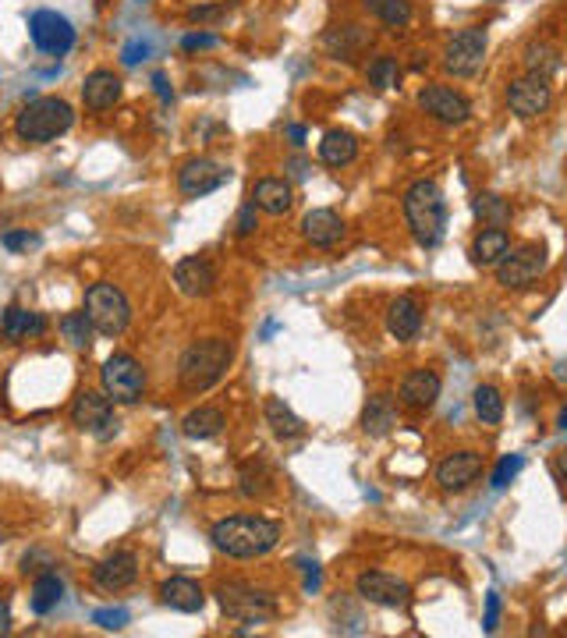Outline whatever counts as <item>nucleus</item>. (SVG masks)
Wrapping results in <instances>:
<instances>
[{"instance_id":"a211bd4d","label":"nucleus","mask_w":567,"mask_h":638,"mask_svg":"<svg viewBox=\"0 0 567 638\" xmlns=\"http://www.w3.org/2000/svg\"><path fill=\"white\" fill-rule=\"evenodd\" d=\"M174 284L185 298H210L217 291V270H213L210 259L185 256L174 266Z\"/></svg>"},{"instance_id":"6ab92c4d","label":"nucleus","mask_w":567,"mask_h":638,"mask_svg":"<svg viewBox=\"0 0 567 638\" xmlns=\"http://www.w3.org/2000/svg\"><path fill=\"white\" fill-rule=\"evenodd\" d=\"M139 578V557L132 550H117L110 557H103L93 568V582L100 585L103 592H121Z\"/></svg>"},{"instance_id":"c9c22d12","label":"nucleus","mask_w":567,"mask_h":638,"mask_svg":"<svg viewBox=\"0 0 567 638\" xmlns=\"http://www.w3.org/2000/svg\"><path fill=\"white\" fill-rule=\"evenodd\" d=\"M61 334H64V341L71 344V348H78V351H89V344H93V323H89V316H86V309L82 312H68V316L61 319Z\"/></svg>"},{"instance_id":"e433bc0d","label":"nucleus","mask_w":567,"mask_h":638,"mask_svg":"<svg viewBox=\"0 0 567 638\" xmlns=\"http://www.w3.org/2000/svg\"><path fill=\"white\" fill-rule=\"evenodd\" d=\"M366 78H369V86L380 89V93L383 89H394L397 82H401V64H397L394 54H380L373 64H369Z\"/></svg>"},{"instance_id":"8fccbe9b","label":"nucleus","mask_w":567,"mask_h":638,"mask_svg":"<svg viewBox=\"0 0 567 638\" xmlns=\"http://www.w3.org/2000/svg\"><path fill=\"white\" fill-rule=\"evenodd\" d=\"M11 631V607L8 600H0V635H8Z\"/></svg>"},{"instance_id":"7ed1b4c3","label":"nucleus","mask_w":567,"mask_h":638,"mask_svg":"<svg viewBox=\"0 0 567 638\" xmlns=\"http://www.w3.org/2000/svg\"><path fill=\"white\" fill-rule=\"evenodd\" d=\"M231 358H234V348L224 337L195 341L178 362L181 390H185V394H206L210 387H217V383L224 380L227 366H231Z\"/></svg>"},{"instance_id":"9d476101","label":"nucleus","mask_w":567,"mask_h":638,"mask_svg":"<svg viewBox=\"0 0 567 638\" xmlns=\"http://www.w3.org/2000/svg\"><path fill=\"white\" fill-rule=\"evenodd\" d=\"M71 422L96 440H110L121 426L114 415V401L100 390H78L75 401H71Z\"/></svg>"},{"instance_id":"b1692460","label":"nucleus","mask_w":567,"mask_h":638,"mask_svg":"<svg viewBox=\"0 0 567 638\" xmlns=\"http://www.w3.org/2000/svg\"><path fill=\"white\" fill-rule=\"evenodd\" d=\"M0 334L8 341H29V337H43L47 334V316L43 312L22 309V305H8L4 316H0Z\"/></svg>"},{"instance_id":"6e6552de","label":"nucleus","mask_w":567,"mask_h":638,"mask_svg":"<svg viewBox=\"0 0 567 638\" xmlns=\"http://www.w3.org/2000/svg\"><path fill=\"white\" fill-rule=\"evenodd\" d=\"M493 270H497L500 288H507V291L529 288V284H536L546 273V245H539V242L511 245L507 256L500 259Z\"/></svg>"},{"instance_id":"a878e982","label":"nucleus","mask_w":567,"mask_h":638,"mask_svg":"<svg viewBox=\"0 0 567 638\" xmlns=\"http://www.w3.org/2000/svg\"><path fill=\"white\" fill-rule=\"evenodd\" d=\"M507 249H511V234L504 231V227H482L479 234L472 238V263L475 266H497L500 259L507 256Z\"/></svg>"},{"instance_id":"c85d7f7f","label":"nucleus","mask_w":567,"mask_h":638,"mask_svg":"<svg viewBox=\"0 0 567 638\" xmlns=\"http://www.w3.org/2000/svg\"><path fill=\"white\" fill-rule=\"evenodd\" d=\"M64 596V582L57 578V571H43V575L32 582V596H29V607L36 617H47L50 610H57Z\"/></svg>"},{"instance_id":"f257e3e1","label":"nucleus","mask_w":567,"mask_h":638,"mask_svg":"<svg viewBox=\"0 0 567 638\" xmlns=\"http://www.w3.org/2000/svg\"><path fill=\"white\" fill-rule=\"evenodd\" d=\"M210 539L224 557L234 561H256L280 543V525L263 514H231L210 529Z\"/></svg>"},{"instance_id":"5701e85b","label":"nucleus","mask_w":567,"mask_h":638,"mask_svg":"<svg viewBox=\"0 0 567 638\" xmlns=\"http://www.w3.org/2000/svg\"><path fill=\"white\" fill-rule=\"evenodd\" d=\"M387 330L397 341H415L422 330V305L415 295H401L387 309Z\"/></svg>"},{"instance_id":"1a4fd4ad","label":"nucleus","mask_w":567,"mask_h":638,"mask_svg":"<svg viewBox=\"0 0 567 638\" xmlns=\"http://www.w3.org/2000/svg\"><path fill=\"white\" fill-rule=\"evenodd\" d=\"M486 29H479V25H468V29L454 32L451 39H447V47H443V68H447V75L454 78H472L482 71V64H486Z\"/></svg>"},{"instance_id":"6e6d98bb","label":"nucleus","mask_w":567,"mask_h":638,"mask_svg":"<svg viewBox=\"0 0 567 638\" xmlns=\"http://www.w3.org/2000/svg\"><path fill=\"white\" fill-rule=\"evenodd\" d=\"M4 536H8V529H0V543H8V539H4Z\"/></svg>"},{"instance_id":"dca6fc26","label":"nucleus","mask_w":567,"mask_h":638,"mask_svg":"<svg viewBox=\"0 0 567 638\" xmlns=\"http://www.w3.org/2000/svg\"><path fill=\"white\" fill-rule=\"evenodd\" d=\"M482 475V454L475 451H454L436 465V483L443 493H461Z\"/></svg>"},{"instance_id":"a19ab883","label":"nucleus","mask_w":567,"mask_h":638,"mask_svg":"<svg viewBox=\"0 0 567 638\" xmlns=\"http://www.w3.org/2000/svg\"><path fill=\"white\" fill-rule=\"evenodd\" d=\"M0 245H4L8 252L36 249V245H39V234H32V231H8L4 238H0Z\"/></svg>"},{"instance_id":"20e7f679","label":"nucleus","mask_w":567,"mask_h":638,"mask_svg":"<svg viewBox=\"0 0 567 638\" xmlns=\"http://www.w3.org/2000/svg\"><path fill=\"white\" fill-rule=\"evenodd\" d=\"M71 125H75V110L61 96H36L15 117L18 139L29 142V146H47V142L61 139Z\"/></svg>"},{"instance_id":"412c9836","label":"nucleus","mask_w":567,"mask_h":638,"mask_svg":"<svg viewBox=\"0 0 567 638\" xmlns=\"http://www.w3.org/2000/svg\"><path fill=\"white\" fill-rule=\"evenodd\" d=\"M121 78L114 75V71L107 68H96L86 75V82H82V103H86L93 114H100V110H110L117 100H121Z\"/></svg>"},{"instance_id":"7c9ffc66","label":"nucleus","mask_w":567,"mask_h":638,"mask_svg":"<svg viewBox=\"0 0 567 638\" xmlns=\"http://www.w3.org/2000/svg\"><path fill=\"white\" fill-rule=\"evenodd\" d=\"M472 213H475V220H482L486 227H504V224H511V217H514L511 203H507L504 195H497V192H479V195H475Z\"/></svg>"},{"instance_id":"393cba45","label":"nucleus","mask_w":567,"mask_h":638,"mask_svg":"<svg viewBox=\"0 0 567 638\" xmlns=\"http://www.w3.org/2000/svg\"><path fill=\"white\" fill-rule=\"evenodd\" d=\"M252 203L263 213H270V217H284L295 206V192H291V185L284 178H263L252 188Z\"/></svg>"},{"instance_id":"49530a36","label":"nucleus","mask_w":567,"mask_h":638,"mask_svg":"<svg viewBox=\"0 0 567 638\" xmlns=\"http://www.w3.org/2000/svg\"><path fill=\"white\" fill-rule=\"evenodd\" d=\"M224 15H227L224 4H220V8H192V11H188V18H192V22H213V18H224Z\"/></svg>"},{"instance_id":"aec40b11","label":"nucleus","mask_w":567,"mask_h":638,"mask_svg":"<svg viewBox=\"0 0 567 638\" xmlns=\"http://www.w3.org/2000/svg\"><path fill=\"white\" fill-rule=\"evenodd\" d=\"M344 234H348V227H344V220L337 217L334 210H312V213H305L302 238L309 245H316V249H334L337 242H344Z\"/></svg>"},{"instance_id":"ddd939ff","label":"nucleus","mask_w":567,"mask_h":638,"mask_svg":"<svg viewBox=\"0 0 567 638\" xmlns=\"http://www.w3.org/2000/svg\"><path fill=\"white\" fill-rule=\"evenodd\" d=\"M419 107L426 110L433 121H440V125H465L468 117H472L468 96L451 86H440V82L419 89Z\"/></svg>"},{"instance_id":"f3484780","label":"nucleus","mask_w":567,"mask_h":638,"mask_svg":"<svg viewBox=\"0 0 567 638\" xmlns=\"http://www.w3.org/2000/svg\"><path fill=\"white\" fill-rule=\"evenodd\" d=\"M440 390H443V380L436 369H412V373L401 380V387H397V397H401V405L408 408V412H429V408L440 401Z\"/></svg>"},{"instance_id":"09e8293b","label":"nucleus","mask_w":567,"mask_h":638,"mask_svg":"<svg viewBox=\"0 0 567 638\" xmlns=\"http://www.w3.org/2000/svg\"><path fill=\"white\" fill-rule=\"evenodd\" d=\"M302 568H305V592H316L319 589V568H316V561L302 564Z\"/></svg>"},{"instance_id":"4468645a","label":"nucleus","mask_w":567,"mask_h":638,"mask_svg":"<svg viewBox=\"0 0 567 638\" xmlns=\"http://www.w3.org/2000/svg\"><path fill=\"white\" fill-rule=\"evenodd\" d=\"M231 181V171L210 156H195V160H185L178 171V188L185 199H202V195L217 192Z\"/></svg>"},{"instance_id":"3c124183","label":"nucleus","mask_w":567,"mask_h":638,"mask_svg":"<svg viewBox=\"0 0 567 638\" xmlns=\"http://www.w3.org/2000/svg\"><path fill=\"white\" fill-rule=\"evenodd\" d=\"M288 139L295 142V146H305V128L302 125H288Z\"/></svg>"},{"instance_id":"de8ad7c7","label":"nucleus","mask_w":567,"mask_h":638,"mask_svg":"<svg viewBox=\"0 0 567 638\" xmlns=\"http://www.w3.org/2000/svg\"><path fill=\"white\" fill-rule=\"evenodd\" d=\"M153 86H156V96H160V100H164V103H171V100H174V89H171V82H167L164 71H156V75H153Z\"/></svg>"},{"instance_id":"c756f323","label":"nucleus","mask_w":567,"mask_h":638,"mask_svg":"<svg viewBox=\"0 0 567 638\" xmlns=\"http://www.w3.org/2000/svg\"><path fill=\"white\" fill-rule=\"evenodd\" d=\"M394 422H397V412H394L390 394L369 397L366 412H362V429H366L369 436H387L390 429H394Z\"/></svg>"},{"instance_id":"423d86ee","label":"nucleus","mask_w":567,"mask_h":638,"mask_svg":"<svg viewBox=\"0 0 567 638\" xmlns=\"http://www.w3.org/2000/svg\"><path fill=\"white\" fill-rule=\"evenodd\" d=\"M217 603L231 621L241 624H266L277 617V600L249 582H224L217 589Z\"/></svg>"},{"instance_id":"f704fd0d","label":"nucleus","mask_w":567,"mask_h":638,"mask_svg":"<svg viewBox=\"0 0 567 638\" xmlns=\"http://www.w3.org/2000/svg\"><path fill=\"white\" fill-rule=\"evenodd\" d=\"M369 15H376L390 29H401V25L412 22V4L408 0H362Z\"/></svg>"},{"instance_id":"5fc2aeb1","label":"nucleus","mask_w":567,"mask_h":638,"mask_svg":"<svg viewBox=\"0 0 567 638\" xmlns=\"http://www.w3.org/2000/svg\"><path fill=\"white\" fill-rule=\"evenodd\" d=\"M557 426H560V429H564V433H567V405L560 408V419H557Z\"/></svg>"},{"instance_id":"58836bf2","label":"nucleus","mask_w":567,"mask_h":638,"mask_svg":"<svg viewBox=\"0 0 567 638\" xmlns=\"http://www.w3.org/2000/svg\"><path fill=\"white\" fill-rule=\"evenodd\" d=\"M521 465H525V458H521V454H504V458L497 461V468H493V475H490L493 490H504V486H511V479L521 472Z\"/></svg>"},{"instance_id":"4c0bfd02","label":"nucleus","mask_w":567,"mask_h":638,"mask_svg":"<svg viewBox=\"0 0 567 638\" xmlns=\"http://www.w3.org/2000/svg\"><path fill=\"white\" fill-rule=\"evenodd\" d=\"M327 43H330V50H334V54H341L344 61H351V57L358 54V47H366V43H369V36L358 29V25H344L341 32H330Z\"/></svg>"},{"instance_id":"9b49d317","label":"nucleus","mask_w":567,"mask_h":638,"mask_svg":"<svg viewBox=\"0 0 567 638\" xmlns=\"http://www.w3.org/2000/svg\"><path fill=\"white\" fill-rule=\"evenodd\" d=\"M29 39H32V47L43 50V54L64 57L75 47V25H71V18L61 15V11L39 8L29 15Z\"/></svg>"},{"instance_id":"f03ea898","label":"nucleus","mask_w":567,"mask_h":638,"mask_svg":"<svg viewBox=\"0 0 567 638\" xmlns=\"http://www.w3.org/2000/svg\"><path fill=\"white\" fill-rule=\"evenodd\" d=\"M404 220H408V231L422 249H436L447 234V199H443L440 185L429 178H419L415 185H408L401 199Z\"/></svg>"},{"instance_id":"a18cd8bd","label":"nucleus","mask_w":567,"mask_h":638,"mask_svg":"<svg viewBox=\"0 0 567 638\" xmlns=\"http://www.w3.org/2000/svg\"><path fill=\"white\" fill-rule=\"evenodd\" d=\"M146 54H149L146 39H132V43L125 47V54H121V61H125V64H139V61H146Z\"/></svg>"},{"instance_id":"c03bdc74","label":"nucleus","mask_w":567,"mask_h":638,"mask_svg":"<svg viewBox=\"0 0 567 638\" xmlns=\"http://www.w3.org/2000/svg\"><path fill=\"white\" fill-rule=\"evenodd\" d=\"M181 47L192 54V50H210V47H217V36L213 32H192V36H185L181 39Z\"/></svg>"},{"instance_id":"2eb2a0df","label":"nucleus","mask_w":567,"mask_h":638,"mask_svg":"<svg viewBox=\"0 0 567 638\" xmlns=\"http://www.w3.org/2000/svg\"><path fill=\"white\" fill-rule=\"evenodd\" d=\"M550 103H553V89L546 78H536V75L511 78V86H507V107H511V114H518L521 121H532V117L546 114Z\"/></svg>"},{"instance_id":"bb28decb","label":"nucleus","mask_w":567,"mask_h":638,"mask_svg":"<svg viewBox=\"0 0 567 638\" xmlns=\"http://www.w3.org/2000/svg\"><path fill=\"white\" fill-rule=\"evenodd\" d=\"M358 156V139L348 128H330L323 139H319V160L327 167H348Z\"/></svg>"},{"instance_id":"864d4df0","label":"nucleus","mask_w":567,"mask_h":638,"mask_svg":"<svg viewBox=\"0 0 567 638\" xmlns=\"http://www.w3.org/2000/svg\"><path fill=\"white\" fill-rule=\"evenodd\" d=\"M557 472H560V479H564V483H567V451L557 458Z\"/></svg>"},{"instance_id":"2f4dec72","label":"nucleus","mask_w":567,"mask_h":638,"mask_svg":"<svg viewBox=\"0 0 567 638\" xmlns=\"http://www.w3.org/2000/svg\"><path fill=\"white\" fill-rule=\"evenodd\" d=\"M472 405L482 426H500V422H504V394H500L497 387H490V383H479V387H475Z\"/></svg>"},{"instance_id":"ea45409f","label":"nucleus","mask_w":567,"mask_h":638,"mask_svg":"<svg viewBox=\"0 0 567 638\" xmlns=\"http://www.w3.org/2000/svg\"><path fill=\"white\" fill-rule=\"evenodd\" d=\"M128 621H132V614H128L125 607H103V610H93V624H100L103 631H121Z\"/></svg>"},{"instance_id":"cd10ccee","label":"nucleus","mask_w":567,"mask_h":638,"mask_svg":"<svg viewBox=\"0 0 567 638\" xmlns=\"http://www.w3.org/2000/svg\"><path fill=\"white\" fill-rule=\"evenodd\" d=\"M224 426H227L224 412L213 405L195 408V412H188L185 419H181V433H185L188 440H213Z\"/></svg>"},{"instance_id":"603ef678","label":"nucleus","mask_w":567,"mask_h":638,"mask_svg":"<svg viewBox=\"0 0 567 638\" xmlns=\"http://www.w3.org/2000/svg\"><path fill=\"white\" fill-rule=\"evenodd\" d=\"M288 167H291V174H295V178H298V181H302V178H305V174H309V164H305V160H291V164H288Z\"/></svg>"},{"instance_id":"37998d69","label":"nucleus","mask_w":567,"mask_h":638,"mask_svg":"<svg viewBox=\"0 0 567 638\" xmlns=\"http://www.w3.org/2000/svg\"><path fill=\"white\" fill-rule=\"evenodd\" d=\"M500 624V596L486 592V617H482V631H497Z\"/></svg>"},{"instance_id":"39448f33","label":"nucleus","mask_w":567,"mask_h":638,"mask_svg":"<svg viewBox=\"0 0 567 638\" xmlns=\"http://www.w3.org/2000/svg\"><path fill=\"white\" fill-rule=\"evenodd\" d=\"M86 316L93 323L96 334L103 337H121L132 323V302L125 298V291L110 281H100L86 291Z\"/></svg>"},{"instance_id":"473e14b6","label":"nucleus","mask_w":567,"mask_h":638,"mask_svg":"<svg viewBox=\"0 0 567 638\" xmlns=\"http://www.w3.org/2000/svg\"><path fill=\"white\" fill-rule=\"evenodd\" d=\"M266 422H270L273 433L284 436V440H295V436L305 433V422L298 419V415L291 412L280 397H270V401H266Z\"/></svg>"},{"instance_id":"f8f14e48","label":"nucleus","mask_w":567,"mask_h":638,"mask_svg":"<svg viewBox=\"0 0 567 638\" xmlns=\"http://www.w3.org/2000/svg\"><path fill=\"white\" fill-rule=\"evenodd\" d=\"M355 592L373 607H387V610H404L412 603V589L408 582L397 575H387V571H362L355 582Z\"/></svg>"},{"instance_id":"72a5a7b5","label":"nucleus","mask_w":567,"mask_h":638,"mask_svg":"<svg viewBox=\"0 0 567 638\" xmlns=\"http://www.w3.org/2000/svg\"><path fill=\"white\" fill-rule=\"evenodd\" d=\"M525 71L550 82V78L560 71V50L550 47V43H532V47L525 50Z\"/></svg>"},{"instance_id":"0eeeda50","label":"nucleus","mask_w":567,"mask_h":638,"mask_svg":"<svg viewBox=\"0 0 567 638\" xmlns=\"http://www.w3.org/2000/svg\"><path fill=\"white\" fill-rule=\"evenodd\" d=\"M103 394L114 401V405H135L146 394V369L139 366V358L128 355V351H117L103 362L100 369Z\"/></svg>"},{"instance_id":"79ce46f5","label":"nucleus","mask_w":567,"mask_h":638,"mask_svg":"<svg viewBox=\"0 0 567 638\" xmlns=\"http://www.w3.org/2000/svg\"><path fill=\"white\" fill-rule=\"evenodd\" d=\"M256 210H259V206L252 203V199L238 210V220H234V227H238L241 238H249V234L256 231Z\"/></svg>"},{"instance_id":"4be33fe9","label":"nucleus","mask_w":567,"mask_h":638,"mask_svg":"<svg viewBox=\"0 0 567 638\" xmlns=\"http://www.w3.org/2000/svg\"><path fill=\"white\" fill-rule=\"evenodd\" d=\"M160 600H164V607L181 610V614H199L206 607V592H202V585L195 578L174 575L160 585Z\"/></svg>"}]
</instances>
